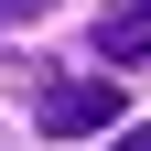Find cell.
<instances>
[{
    "label": "cell",
    "instance_id": "cell-3",
    "mask_svg": "<svg viewBox=\"0 0 151 151\" xmlns=\"http://www.w3.org/2000/svg\"><path fill=\"white\" fill-rule=\"evenodd\" d=\"M32 11H54V0H0V22H32Z\"/></svg>",
    "mask_w": 151,
    "mask_h": 151
},
{
    "label": "cell",
    "instance_id": "cell-4",
    "mask_svg": "<svg viewBox=\"0 0 151 151\" xmlns=\"http://www.w3.org/2000/svg\"><path fill=\"white\" fill-rule=\"evenodd\" d=\"M119 151H151V119H140V129H129V140H119Z\"/></svg>",
    "mask_w": 151,
    "mask_h": 151
},
{
    "label": "cell",
    "instance_id": "cell-2",
    "mask_svg": "<svg viewBox=\"0 0 151 151\" xmlns=\"http://www.w3.org/2000/svg\"><path fill=\"white\" fill-rule=\"evenodd\" d=\"M97 54H108V65H151V0H108Z\"/></svg>",
    "mask_w": 151,
    "mask_h": 151
},
{
    "label": "cell",
    "instance_id": "cell-1",
    "mask_svg": "<svg viewBox=\"0 0 151 151\" xmlns=\"http://www.w3.org/2000/svg\"><path fill=\"white\" fill-rule=\"evenodd\" d=\"M32 119H43L54 140H86V129L119 119V86H43V108H32Z\"/></svg>",
    "mask_w": 151,
    "mask_h": 151
}]
</instances>
